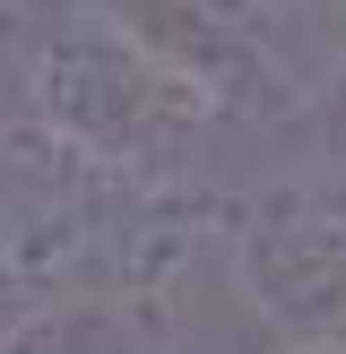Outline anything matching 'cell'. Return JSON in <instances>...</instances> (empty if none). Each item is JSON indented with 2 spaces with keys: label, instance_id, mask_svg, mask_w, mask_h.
Here are the masks:
<instances>
[{
  "label": "cell",
  "instance_id": "cell-3",
  "mask_svg": "<svg viewBox=\"0 0 346 354\" xmlns=\"http://www.w3.org/2000/svg\"><path fill=\"white\" fill-rule=\"evenodd\" d=\"M260 9H286V17H311V9H338V0H234V17H260Z\"/></svg>",
  "mask_w": 346,
  "mask_h": 354
},
{
  "label": "cell",
  "instance_id": "cell-2",
  "mask_svg": "<svg viewBox=\"0 0 346 354\" xmlns=\"http://www.w3.org/2000/svg\"><path fill=\"white\" fill-rule=\"evenodd\" d=\"M225 277L286 337H346V165H303L225 207Z\"/></svg>",
  "mask_w": 346,
  "mask_h": 354
},
{
  "label": "cell",
  "instance_id": "cell-4",
  "mask_svg": "<svg viewBox=\"0 0 346 354\" xmlns=\"http://www.w3.org/2000/svg\"><path fill=\"white\" fill-rule=\"evenodd\" d=\"M268 354H346V337H286V346H268Z\"/></svg>",
  "mask_w": 346,
  "mask_h": 354
},
{
  "label": "cell",
  "instance_id": "cell-1",
  "mask_svg": "<svg viewBox=\"0 0 346 354\" xmlns=\"http://www.w3.org/2000/svg\"><path fill=\"white\" fill-rule=\"evenodd\" d=\"M26 113L52 147L121 182H182L217 121V86L130 9L78 0L26 52Z\"/></svg>",
  "mask_w": 346,
  "mask_h": 354
}]
</instances>
